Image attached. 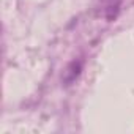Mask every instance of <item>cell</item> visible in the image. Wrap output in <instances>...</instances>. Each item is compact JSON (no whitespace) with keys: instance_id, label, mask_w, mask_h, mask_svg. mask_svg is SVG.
Wrapping results in <instances>:
<instances>
[{"instance_id":"6da1fadb","label":"cell","mask_w":134,"mask_h":134,"mask_svg":"<svg viewBox=\"0 0 134 134\" xmlns=\"http://www.w3.org/2000/svg\"><path fill=\"white\" fill-rule=\"evenodd\" d=\"M118 7H120V0H96V8L107 19H114L117 16Z\"/></svg>"}]
</instances>
